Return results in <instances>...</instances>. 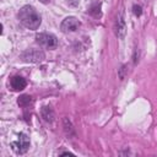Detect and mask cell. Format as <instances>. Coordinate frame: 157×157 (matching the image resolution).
Masks as SVG:
<instances>
[{
	"label": "cell",
	"mask_w": 157,
	"mask_h": 157,
	"mask_svg": "<svg viewBox=\"0 0 157 157\" xmlns=\"http://www.w3.org/2000/svg\"><path fill=\"white\" fill-rule=\"evenodd\" d=\"M17 103H18L20 107H23V108L29 107V105L32 104V97L28 96V94H22L21 97H18Z\"/></svg>",
	"instance_id": "obj_9"
},
{
	"label": "cell",
	"mask_w": 157,
	"mask_h": 157,
	"mask_svg": "<svg viewBox=\"0 0 157 157\" xmlns=\"http://www.w3.org/2000/svg\"><path fill=\"white\" fill-rule=\"evenodd\" d=\"M81 26V22L74 17V16H69L63 20L61 25H60V29L64 32V33H69V32H75L80 28Z\"/></svg>",
	"instance_id": "obj_5"
},
{
	"label": "cell",
	"mask_w": 157,
	"mask_h": 157,
	"mask_svg": "<svg viewBox=\"0 0 157 157\" xmlns=\"http://www.w3.org/2000/svg\"><path fill=\"white\" fill-rule=\"evenodd\" d=\"M40 114H42V118H43L45 121H48V123H52V121L54 120V110H53V108H52L50 105H44V107H42Z\"/></svg>",
	"instance_id": "obj_8"
},
{
	"label": "cell",
	"mask_w": 157,
	"mask_h": 157,
	"mask_svg": "<svg viewBox=\"0 0 157 157\" xmlns=\"http://www.w3.org/2000/svg\"><path fill=\"white\" fill-rule=\"evenodd\" d=\"M36 40L40 47L45 49H52V50L55 49L59 44L58 38L52 33H38L36 36Z\"/></svg>",
	"instance_id": "obj_2"
},
{
	"label": "cell",
	"mask_w": 157,
	"mask_h": 157,
	"mask_svg": "<svg viewBox=\"0 0 157 157\" xmlns=\"http://www.w3.org/2000/svg\"><path fill=\"white\" fill-rule=\"evenodd\" d=\"M126 33V22H125V16H124V11L121 10L118 16H117V21H115V34L118 38L123 39L125 37Z\"/></svg>",
	"instance_id": "obj_6"
},
{
	"label": "cell",
	"mask_w": 157,
	"mask_h": 157,
	"mask_svg": "<svg viewBox=\"0 0 157 157\" xmlns=\"http://www.w3.org/2000/svg\"><path fill=\"white\" fill-rule=\"evenodd\" d=\"M10 85L13 91H21L27 86V81L22 76H13L10 81Z\"/></svg>",
	"instance_id": "obj_7"
},
{
	"label": "cell",
	"mask_w": 157,
	"mask_h": 157,
	"mask_svg": "<svg viewBox=\"0 0 157 157\" xmlns=\"http://www.w3.org/2000/svg\"><path fill=\"white\" fill-rule=\"evenodd\" d=\"M11 147H12V150L16 153H20V155L27 152V150L29 147V139H28V136L26 134H23V132L20 134L17 140L11 142Z\"/></svg>",
	"instance_id": "obj_4"
},
{
	"label": "cell",
	"mask_w": 157,
	"mask_h": 157,
	"mask_svg": "<svg viewBox=\"0 0 157 157\" xmlns=\"http://www.w3.org/2000/svg\"><path fill=\"white\" fill-rule=\"evenodd\" d=\"M132 10H134V13H135L136 16H141V13H142V9H141L140 5H134Z\"/></svg>",
	"instance_id": "obj_11"
},
{
	"label": "cell",
	"mask_w": 157,
	"mask_h": 157,
	"mask_svg": "<svg viewBox=\"0 0 157 157\" xmlns=\"http://www.w3.org/2000/svg\"><path fill=\"white\" fill-rule=\"evenodd\" d=\"M45 58V54L40 49H27L21 54V59L25 63H40Z\"/></svg>",
	"instance_id": "obj_3"
},
{
	"label": "cell",
	"mask_w": 157,
	"mask_h": 157,
	"mask_svg": "<svg viewBox=\"0 0 157 157\" xmlns=\"http://www.w3.org/2000/svg\"><path fill=\"white\" fill-rule=\"evenodd\" d=\"M18 20L20 22L28 29H37L40 26V15L37 12V10L33 6L25 5L18 11Z\"/></svg>",
	"instance_id": "obj_1"
},
{
	"label": "cell",
	"mask_w": 157,
	"mask_h": 157,
	"mask_svg": "<svg viewBox=\"0 0 157 157\" xmlns=\"http://www.w3.org/2000/svg\"><path fill=\"white\" fill-rule=\"evenodd\" d=\"M65 155H74V153H71V152H63L61 153V156H65Z\"/></svg>",
	"instance_id": "obj_13"
},
{
	"label": "cell",
	"mask_w": 157,
	"mask_h": 157,
	"mask_svg": "<svg viewBox=\"0 0 157 157\" xmlns=\"http://www.w3.org/2000/svg\"><path fill=\"white\" fill-rule=\"evenodd\" d=\"M64 129H65V132L69 136L74 135V128H72V125H71V123L67 118H64Z\"/></svg>",
	"instance_id": "obj_10"
},
{
	"label": "cell",
	"mask_w": 157,
	"mask_h": 157,
	"mask_svg": "<svg viewBox=\"0 0 157 157\" xmlns=\"http://www.w3.org/2000/svg\"><path fill=\"white\" fill-rule=\"evenodd\" d=\"M39 1H40V2H43V4H49L52 0H39Z\"/></svg>",
	"instance_id": "obj_12"
}]
</instances>
